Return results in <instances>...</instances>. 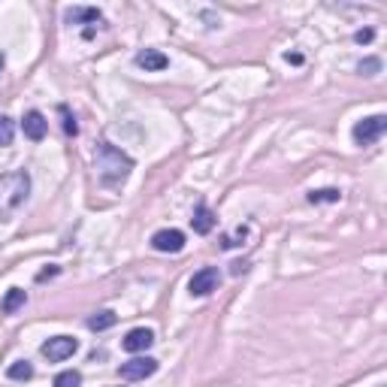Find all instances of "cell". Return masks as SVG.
Returning <instances> with one entry per match:
<instances>
[{"mask_svg":"<svg viewBox=\"0 0 387 387\" xmlns=\"http://www.w3.org/2000/svg\"><path fill=\"white\" fill-rule=\"evenodd\" d=\"M94 170H97V179H100L106 188H121L127 182L130 170H134V161H130L121 148L100 143L94 152Z\"/></svg>","mask_w":387,"mask_h":387,"instance_id":"cell-1","label":"cell"},{"mask_svg":"<svg viewBox=\"0 0 387 387\" xmlns=\"http://www.w3.org/2000/svg\"><path fill=\"white\" fill-rule=\"evenodd\" d=\"M15 136V125L12 118H6V115H0V145H10Z\"/></svg>","mask_w":387,"mask_h":387,"instance_id":"cell-18","label":"cell"},{"mask_svg":"<svg viewBox=\"0 0 387 387\" xmlns=\"http://www.w3.org/2000/svg\"><path fill=\"white\" fill-rule=\"evenodd\" d=\"M363 76H375L378 70H381V61L378 57H366V61H360V67H357Z\"/></svg>","mask_w":387,"mask_h":387,"instance_id":"cell-19","label":"cell"},{"mask_svg":"<svg viewBox=\"0 0 387 387\" xmlns=\"http://www.w3.org/2000/svg\"><path fill=\"white\" fill-rule=\"evenodd\" d=\"M372 37H375L372 28H363V30H357V34H354V39H357L360 46H363V43H372Z\"/></svg>","mask_w":387,"mask_h":387,"instance_id":"cell-22","label":"cell"},{"mask_svg":"<svg viewBox=\"0 0 387 387\" xmlns=\"http://www.w3.org/2000/svg\"><path fill=\"white\" fill-rule=\"evenodd\" d=\"M218 285H221V273L215 267H203L200 273H194L191 282H188L194 296H209L212 291H218Z\"/></svg>","mask_w":387,"mask_h":387,"instance_id":"cell-6","label":"cell"},{"mask_svg":"<svg viewBox=\"0 0 387 387\" xmlns=\"http://www.w3.org/2000/svg\"><path fill=\"white\" fill-rule=\"evenodd\" d=\"M285 57H287V61H291V64H303V55H296V52H294V55H291V52H287Z\"/></svg>","mask_w":387,"mask_h":387,"instance_id":"cell-23","label":"cell"},{"mask_svg":"<svg viewBox=\"0 0 387 387\" xmlns=\"http://www.w3.org/2000/svg\"><path fill=\"white\" fill-rule=\"evenodd\" d=\"M21 130H24V136H28V139L39 143V139H43V136L48 134V121H46V115H43V112H37V109H30V112L21 118Z\"/></svg>","mask_w":387,"mask_h":387,"instance_id":"cell-8","label":"cell"},{"mask_svg":"<svg viewBox=\"0 0 387 387\" xmlns=\"http://www.w3.org/2000/svg\"><path fill=\"white\" fill-rule=\"evenodd\" d=\"M79 351V342L73 339V336H52L48 342H43V354L48 360H55V363H61V360L73 357V354Z\"/></svg>","mask_w":387,"mask_h":387,"instance_id":"cell-5","label":"cell"},{"mask_svg":"<svg viewBox=\"0 0 387 387\" xmlns=\"http://www.w3.org/2000/svg\"><path fill=\"white\" fill-rule=\"evenodd\" d=\"M24 300H28V294H24L21 287H12V291H6L3 303H0V309H3V315H12V312H19L24 306Z\"/></svg>","mask_w":387,"mask_h":387,"instance_id":"cell-13","label":"cell"},{"mask_svg":"<svg viewBox=\"0 0 387 387\" xmlns=\"http://www.w3.org/2000/svg\"><path fill=\"white\" fill-rule=\"evenodd\" d=\"M103 12L100 10H91V6H76V10H67V21L73 24H82V21H100Z\"/></svg>","mask_w":387,"mask_h":387,"instance_id":"cell-14","label":"cell"},{"mask_svg":"<svg viewBox=\"0 0 387 387\" xmlns=\"http://www.w3.org/2000/svg\"><path fill=\"white\" fill-rule=\"evenodd\" d=\"M6 375H10L12 381H28V378L34 375V366H30L28 360H19V363H12L10 369H6Z\"/></svg>","mask_w":387,"mask_h":387,"instance_id":"cell-15","label":"cell"},{"mask_svg":"<svg viewBox=\"0 0 387 387\" xmlns=\"http://www.w3.org/2000/svg\"><path fill=\"white\" fill-rule=\"evenodd\" d=\"M152 249L163 254H179L185 249V233L182 230H158L152 236Z\"/></svg>","mask_w":387,"mask_h":387,"instance_id":"cell-7","label":"cell"},{"mask_svg":"<svg viewBox=\"0 0 387 387\" xmlns=\"http://www.w3.org/2000/svg\"><path fill=\"white\" fill-rule=\"evenodd\" d=\"M339 191L336 188H321V191H312L309 194V203H339Z\"/></svg>","mask_w":387,"mask_h":387,"instance_id":"cell-16","label":"cell"},{"mask_svg":"<svg viewBox=\"0 0 387 387\" xmlns=\"http://www.w3.org/2000/svg\"><path fill=\"white\" fill-rule=\"evenodd\" d=\"M82 384V375L76 369H67V372H61L55 378V387H79Z\"/></svg>","mask_w":387,"mask_h":387,"instance_id":"cell-17","label":"cell"},{"mask_svg":"<svg viewBox=\"0 0 387 387\" xmlns=\"http://www.w3.org/2000/svg\"><path fill=\"white\" fill-rule=\"evenodd\" d=\"M215 224H218V218H215V212H212L209 206H200V209L194 212V218H191L194 233H200V236L212 233V230H215Z\"/></svg>","mask_w":387,"mask_h":387,"instance_id":"cell-11","label":"cell"},{"mask_svg":"<svg viewBox=\"0 0 387 387\" xmlns=\"http://www.w3.org/2000/svg\"><path fill=\"white\" fill-rule=\"evenodd\" d=\"M61 118H64V134H67V136H76V121H73V115H70V109H67V106H61Z\"/></svg>","mask_w":387,"mask_h":387,"instance_id":"cell-20","label":"cell"},{"mask_svg":"<svg viewBox=\"0 0 387 387\" xmlns=\"http://www.w3.org/2000/svg\"><path fill=\"white\" fill-rule=\"evenodd\" d=\"M30 194V176L24 170L0 179V221H6Z\"/></svg>","mask_w":387,"mask_h":387,"instance_id":"cell-2","label":"cell"},{"mask_svg":"<svg viewBox=\"0 0 387 387\" xmlns=\"http://www.w3.org/2000/svg\"><path fill=\"white\" fill-rule=\"evenodd\" d=\"M242 240H245V227H236V233H230V236H224V249H233V245H242Z\"/></svg>","mask_w":387,"mask_h":387,"instance_id":"cell-21","label":"cell"},{"mask_svg":"<svg viewBox=\"0 0 387 387\" xmlns=\"http://www.w3.org/2000/svg\"><path fill=\"white\" fill-rule=\"evenodd\" d=\"M115 321H118V315L103 309V312H94V315L88 318V327H91L94 333H103V330H109V327H115Z\"/></svg>","mask_w":387,"mask_h":387,"instance_id":"cell-12","label":"cell"},{"mask_svg":"<svg viewBox=\"0 0 387 387\" xmlns=\"http://www.w3.org/2000/svg\"><path fill=\"white\" fill-rule=\"evenodd\" d=\"M118 372H121L125 381H145L148 375L158 372V360L154 357H134V360H127V363H121Z\"/></svg>","mask_w":387,"mask_h":387,"instance_id":"cell-4","label":"cell"},{"mask_svg":"<svg viewBox=\"0 0 387 387\" xmlns=\"http://www.w3.org/2000/svg\"><path fill=\"white\" fill-rule=\"evenodd\" d=\"M136 64L143 70H154V73H158V70H167L170 67V57L163 55V52H158V48H143V52L136 55Z\"/></svg>","mask_w":387,"mask_h":387,"instance_id":"cell-10","label":"cell"},{"mask_svg":"<svg viewBox=\"0 0 387 387\" xmlns=\"http://www.w3.org/2000/svg\"><path fill=\"white\" fill-rule=\"evenodd\" d=\"M387 130V115H372L354 125V143L357 145H372L375 139H381Z\"/></svg>","mask_w":387,"mask_h":387,"instance_id":"cell-3","label":"cell"},{"mask_svg":"<svg viewBox=\"0 0 387 387\" xmlns=\"http://www.w3.org/2000/svg\"><path fill=\"white\" fill-rule=\"evenodd\" d=\"M154 345V333L148 330V327H136V330H130L125 336V342H121V348L130 351V354H139V351H148Z\"/></svg>","mask_w":387,"mask_h":387,"instance_id":"cell-9","label":"cell"}]
</instances>
